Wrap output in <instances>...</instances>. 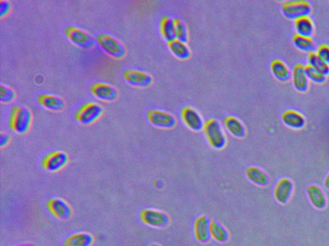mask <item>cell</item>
I'll list each match as a JSON object with an SVG mask.
<instances>
[{
	"mask_svg": "<svg viewBox=\"0 0 329 246\" xmlns=\"http://www.w3.org/2000/svg\"><path fill=\"white\" fill-rule=\"evenodd\" d=\"M37 101L42 107L52 111H60L64 107L63 100L51 94H39L37 97Z\"/></svg>",
	"mask_w": 329,
	"mask_h": 246,
	"instance_id": "9a60e30c",
	"label": "cell"
},
{
	"mask_svg": "<svg viewBox=\"0 0 329 246\" xmlns=\"http://www.w3.org/2000/svg\"><path fill=\"white\" fill-rule=\"evenodd\" d=\"M317 56L322 60L325 63H329V46L327 45L323 44L321 45L318 47L317 53H316Z\"/></svg>",
	"mask_w": 329,
	"mask_h": 246,
	"instance_id": "d6a6232c",
	"label": "cell"
},
{
	"mask_svg": "<svg viewBox=\"0 0 329 246\" xmlns=\"http://www.w3.org/2000/svg\"><path fill=\"white\" fill-rule=\"evenodd\" d=\"M16 99L13 90L6 85H0V101L3 104H10Z\"/></svg>",
	"mask_w": 329,
	"mask_h": 246,
	"instance_id": "f546056e",
	"label": "cell"
},
{
	"mask_svg": "<svg viewBox=\"0 0 329 246\" xmlns=\"http://www.w3.org/2000/svg\"><path fill=\"white\" fill-rule=\"evenodd\" d=\"M46 207L54 217L61 220H67L72 217L73 210L66 201L59 198H52L47 200Z\"/></svg>",
	"mask_w": 329,
	"mask_h": 246,
	"instance_id": "52a82bcc",
	"label": "cell"
},
{
	"mask_svg": "<svg viewBox=\"0 0 329 246\" xmlns=\"http://www.w3.org/2000/svg\"><path fill=\"white\" fill-rule=\"evenodd\" d=\"M295 29L298 35L310 37L313 32V23L308 16L301 17L295 20Z\"/></svg>",
	"mask_w": 329,
	"mask_h": 246,
	"instance_id": "cb8c5ba5",
	"label": "cell"
},
{
	"mask_svg": "<svg viewBox=\"0 0 329 246\" xmlns=\"http://www.w3.org/2000/svg\"><path fill=\"white\" fill-rule=\"evenodd\" d=\"M309 192H310V196L313 205L319 208L323 207L325 205V198H324L320 189H318V187H312L310 188Z\"/></svg>",
	"mask_w": 329,
	"mask_h": 246,
	"instance_id": "4dcf8cb0",
	"label": "cell"
},
{
	"mask_svg": "<svg viewBox=\"0 0 329 246\" xmlns=\"http://www.w3.org/2000/svg\"><path fill=\"white\" fill-rule=\"evenodd\" d=\"M32 115L28 108L14 105L10 111L9 126L16 134H26L31 129Z\"/></svg>",
	"mask_w": 329,
	"mask_h": 246,
	"instance_id": "6da1fadb",
	"label": "cell"
},
{
	"mask_svg": "<svg viewBox=\"0 0 329 246\" xmlns=\"http://www.w3.org/2000/svg\"><path fill=\"white\" fill-rule=\"evenodd\" d=\"M123 78L128 84L138 87H146L152 82V77L146 72L128 69L123 72Z\"/></svg>",
	"mask_w": 329,
	"mask_h": 246,
	"instance_id": "7c38bea8",
	"label": "cell"
},
{
	"mask_svg": "<svg viewBox=\"0 0 329 246\" xmlns=\"http://www.w3.org/2000/svg\"><path fill=\"white\" fill-rule=\"evenodd\" d=\"M90 90L97 99L105 102H114L117 99L119 95L114 87L105 82L93 83L90 86Z\"/></svg>",
	"mask_w": 329,
	"mask_h": 246,
	"instance_id": "9c48e42d",
	"label": "cell"
},
{
	"mask_svg": "<svg viewBox=\"0 0 329 246\" xmlns=\"http://www.w3.org/2000/svg\"><path fill=\"white\" fill-rule=\"evenodd\" d=\"M291 184L290 181L286 179L280 181L276 187L275 195L276 199L281 203H285L290 196Z\"/></svg>",
	"mask_w": 329,
	"mask_h": 246,
	"instance_id": "484cf974",
	"label": "cell"
},
{
	"mask_svg": "<svg viewBox=\"0 0 329 246\" xmlns=\"http://www.w3.org/2000/svg\"><path fill=\"white\" fill-rule=\"evenodd\" d=\"M170 51L178 59L185 60L190 56V52L185 42L177 39L168 42Z\"/></svg>",
	"mask_w": 329,
	"mask_h": 246,
	"instance_id": "44dd1931",
	"label": "cell"
},
{
	"mask_svg": "<svg viewBox=\"0 0 329 246\" xmlns=\"http://www.w3.org/2000/svg\"><path fill=\"white\" fill-rule=\"evenodd\" d=\"M271 69L274 76L280 81H286L290 79V70L282 60L279 59L273 60L271 64Z\"/></svg>",
	"mask_w": 329,
	"mask_h": 246,
	"instance_id": "603a6c76",
	"label": "cell"
},
{
	"mask_svg": "<svg viewBox=\"0 0 329 246\" xmlns=\"http://www.w3.org/2000/svg\"><path fill=\"white\" fill-rule=\"evenodd\" d=\"M102 113L103 109L100 105L95 102H87L77 109L75 118L81 125H90L99 119Z\"/></svg>",
	"mask_w": 329,
	"mask_h": 246,
	"instance_id": "277c9868",
	"label": "cell"
},
{
	"mask_svg": "<svg viewBox=\"0 0 329 246\" xmlns=\"http://www.w3.org/2000/svg\"><path fill=\"white\" fill-rule=\"evenodd\" d=\"M203 130L209 144L215 150H222L227 144V137L222 125L217 120L211 119L205 123Z\"/></svg>",
	"mask_w": 329,
	"mask_h": 246,
	"instance_id": "7a4b0ae2",
	"label": "cell"
},
{
	"mask_svg": "<svg viewBox=\"0 0 329 246\" xmlns=\"http://www.w3.org/2000/svg\"><path fill=\"white\" fill-rule=\"evenodd\" d=\"M161 32L167 42L173 41L176 38L174 19L170 16H164L160 22Z\"/></svg>",
	"mask_w": 329,
	"mask_h": 246,
	"instance_id": "d6986e66",
	"label": "cell"
},
{
	"mask_svg": "<svg viewBox=\"0 0 329 246\" xmlns=\"http://www.w3.org/2000/svg\"><path fill=\"white\" fill-rule=\"evenodd\" d=\"M282 120L287 126L298 129L304 126L305 119L300 113L294 110H288L283 113Z\"/></svg>",
	"mask_w": 329,
	"mask_h": 246,
	"instance_id": "ffe728a7",
	"label": "cell"
},
{
	"mask_svg": "<svg viewBox=\"0 0 329 246\" xmlns=\"http://www.w3.org/2000/svg\"><path fill=\"white\" fill-rule=\"evenodd\" d=\"M176 38L186 42L188 40V30L185 22L179 18H174Z\"/></svg>",
	"mask_w": 329,
	"mask_h": 246,
	"instance_id": "f1b7e54d",
	"label": "cell"
},
{
	"mask_svg": "<svg viewBox=\"0 0 329 246\" xmlns=\"http://www.w3.org/2000/svg\"><path fill=\"white\" fill-rule=\"evenodd\" d=\"M210 237L218 242H225L228 240L229 235L227 230L223 225L217 222H210Z\"/></svg>",
	"mask_w": 329,
	"mask_h": 246,
	"instance_id": "d4e9b609",
	"label": "cell"
},
{
	"mask_svg": "<svg viewBox=\"0 0 329 246\" xmlns=\"http://www.w3.org/2000/svg\"><path fill=\"white\" fill-rule=\"evenodd\" d=\"M283 13L291 19H298L308 16L310 13V4L305 1H291L286 2L282 6Z\"/></svg>",
	"mask_w": 329,
	"mask_h": 246,
	"instance_id": "8fae6325",
	"label": "cell"
},
{
	"mask_svg": "<svg viewBox=\"0 0 329 246\" xmlns=\"http://www.w3.org/2000/svg\"><path fill=\"white\" fill-rule=\"evenodd\" d=\"M11 9V5L9 2L2 0L0 1V16L3 17L7 16Z\"/></svg>",
	"mask_w": 329,
	"mask_h": 246,
	"instance_id": "836d02e7",
	"label": "cell"
},
{
	"mask_svg": "<svg viewBox=\"0 0 329 246\" xmlns=\"http://www.w3.org/2000/svg\"><path fill=\"white\" fill-rule=\"evenodd\" d=\"M246 177L251 182L258 185H266L268 182V176L259 168L249 167L246 169Z\"/></svg>",
	"mask_w": 329,
	"mask_h": 246,
	"instance_id": "7402d4cb",
	"label": "cell"
},
{
	"mask_svg": "<svg viewBox=\"0 0 329 246\" xmlns=\"http://www.w3.org/2000/svg\"><path fill=\"white\" fill-rule=\"evenodd\" d=\"M148 120L155 127L170 129L176 125V119L170 113L160 109H150L147 113Z\"/></svg>",
	"mask_w": 329,
	"mask_h": 246,
	"instance_id": "ba28073f",
	"label": "cell"
},
{
	"mask_svg": "<svg viewBox=\"0 0 329 246\" xmlns=\"http://www.w3.org/2000/svg\"><path fill=\"white\" fill-rule=\"evenodd\" d=\"M210 222L205 215H202L195 220L194 233L195 239L198 242H206L209 239Z\"/></svg>",
	"mask_w": 329,
	"mask_h": 246,
	"instance_id": "5bb4252c",
	"label": "cell"
},
{
	"mask_svg": "<svg viewBox=\"0 0 329 246\" xmlns=\"http://www.w3.org/2000/svg\"><path fill=\"white\" fill-rule=\"evenodd\" d=\"M226 129L231 134L237 138H242L245 135L246 129L243 122L233 116H228L225 119Z\"/></svg>",
	"mask_w": 329,
	"mask_h": 246,
	"instance_id": "ac0fdd59",
	"label": "cell"
},
{
	"mask_svg": "<svg viewBox=\"0 0 329 246\" xmlns=\"http://www.w3.org/2000/svg\"><path fill=\"white\" fill-rule=\"evenodd\" d=\"M64 34L70 41L83 49L91 48L95 44V40L90 34L75 26H69L64 30Z\"/></svg>",
	"mask_w": 329,
	"mask_h": 246,
	"instance_id": "8992f818",
	"label": "cell"
},
{
	"mask_svg": "<svg viewBox=\"0 0 329 246\" xmlns=\"http://www.w3.org/2000/svg\"><path fill=\"white\" fill-rule=\"evenodd\" d=\"M182 118L186 126L193 131L199 132L204 127L205 123L203 122L202 116L192 107L183 108Z\"/></svg>",
	"mask_w": 329,
	"mask_h": 246,
	"instance_id": "4fadbf2b",
	"label": "cell"
},
{
	"mask_svg": "<svg viewBox=\"0 0 329 246\" xmlns=\"http://www.w3.org/2000/svg\"><path fill=\"white\" fill-rule=\"evenodd\" d=\"M305 72L308 79L316 83H323L325 80V75L321 73L317 69L314 68L310 65L305 67Z\"/></svg>",
	"mask_w": 329,
	"mask_h": 246,
	"instance_id": "1f68e13d",
	"label": "cell"
},
{
	"mask_svg": "<svg viewBox=\"0 0 329 246\" xmlns=\"http://www.w3.org/2000/svg\"><path fill=\"white\" fill-rule=\"evenodd\" d=\"M94 238L89 233L78 232L70 235L64 240L63 246H92Z\"/></svg>",
	"mask_w": 329,
	"mask_h": 246,
	"instance_id": "2e32d148",
	"label": "cell"
},
{
	"mask_svg": "<svg viewBox=\"0 0 329 246\" xmlns=\"http://www.w3.org/2000/svg\"><path fill=\"white\" fill-rule=\"evenodd\" d=\"M293 41L295 46L302 51L313 52L315 50V43L310 37L296 34L294 37Z\"/></svg>",
	"mask_w": 329,
	"mask_h": 246,
	"instance_id": "4316f807",
	"label": "cell"
},
{
	"mask_svg": "<svg viewBox=\"0 0 329 246\" xmlns=\"http://www.w3.org/2000/svg\"><path fill=\"white\" fill-rule=\"evenodd\" d=\"M147 246H161L159 244H158V243H150L149 245H148Z\"/></svg>",
	"mask_w": 329,
	"mask_h": 246,
	"instance_id": "8d00e7d4",
	"label": "cell"
},
{
	"mask_svg": "<svg viewBox=\"0 0 329 246\" xmlns=\"http://www.w3.org/2000/svg\"><path fill=\"white\" fill-rule=\"evenodd\" d=\"M12 246H35V245L34 244H32V243H18V244L14 245Z\"/></svg>",
	"mask_w": 329,
	"mask_h": 246,
	"instance_id": "d590c367",
	"label": "cell"
},
{
	"mask_svg": "<svg viewBox=\"0 0 329 246\" xmlns=\"http://www.w3.org/2000/svg\"><path fill=\"white\" fill-rule=\"evenodd\" d=\"M97 41L100 48L110 57L116 59H122L126 51L123 44L111 35L101 33L98 35Z\"/></svg>",
	"mask_w": 329,
	"mask_h": 246,
	"instance_id": "3957f363",
	"label": "cell"
},
{
	"mask_svg": "<svg viewBox=\"0 0 329 246\" xmlns=\"http://www.w3.org/2000/svg\"><path fill=\"white\" fill-rule=\"evenodd\" d=\"M309 65L314 67L318 71L326 75L329 73V65L325 63L317 56L315 53H311L308 58Z\"/></svg>",
	"mask_w": 329,
	"mask_h": 246,
	"instance_id": "83f0119b",
	"label": "cell"
},
{
	"mask_svg": "<svg viewBox=\"0 0 329 246\" xmlns=\"http://www.w3.org/2000/svg\"><path fill=\"white\" fill-rule=\"evenodd\" d=\"M69 162V157L67 153L53 151L42 159L41 166L48 172L56 173L66 167Z\"/></svg>",
	"mask_w": 329,
	"mask_h": 246,
	"instance_id": "5b68a950",
	"label": "cell"
},
{
	"mask_svg": "<svg viewBox=\"0 0 329 246\" xmlns=\"http://www.w3.org/2000/svg\"><path fill=\"white\" fill-rule=\"evenodd\" d=\"M10 140H11V137L9 134H7V133H1V135H0V146L2 148L6 146L10 142Z\"/></svg>",
	"mask_w": 329,
	"mask_h": 246,
	"instance_id": "e575fe53",
	"label": "cell"
},
{
	"mask_svg": "<svg viewBox=\"0 0 329 246\" xmlns=\"http://www.w3.org/2000/svg\"><path fill=\"white\" fill-rule=\"evenodd\" d=\"M140 220L149 227L162 228L165 227L169 222V217L165 213L154 209H144L140 214Z\"/></svg>",
	"mask_w": 329,
	"mask_h": 246,
	"instance_id": "30bf717a",
	"label": "cell"
},
{
	"mask_svg": "<svg viewBox=\"0 0 329 246\" xmlns=\"http://www.w3.org/2000/svg\"><path fill=\"white\" fill-rule=\"evenodd\" d=\"M305 67L300 64H296L293 71V82L296 89L305 92L309 86V80Z\"/></svg>",
	"mask_w": 329,
	"mask_h": 246,
	"instance_id": "e0dca14e",
	"label": "cell"
}]
</instances>
